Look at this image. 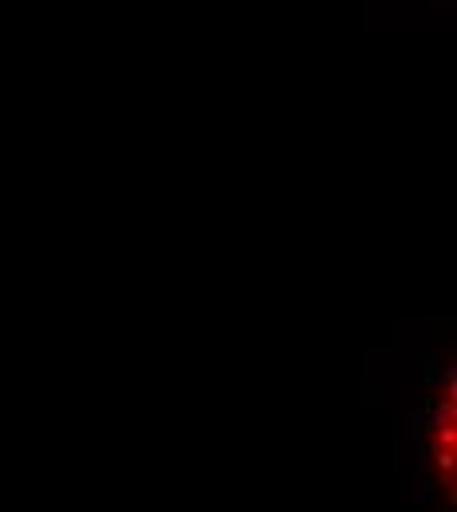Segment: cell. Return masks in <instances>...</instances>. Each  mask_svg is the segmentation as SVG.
<instances>
[{"instance_id":"6da1fadb","label":"cell","mask_w":457,"mask_h":512,"mask_svg":"<svg viewBox=\"0 0 457 512\" xmlns=\"http://www.w3.org/2000/svg\"><path fill=\"white\" fill-rule=\"evenodd\" d=\"M426 461L434 473V485L446 493V501H454V473H457V398H454V375H446V383L434 390L430 402V418H426Z\"/></svg>"}]
</instances>
